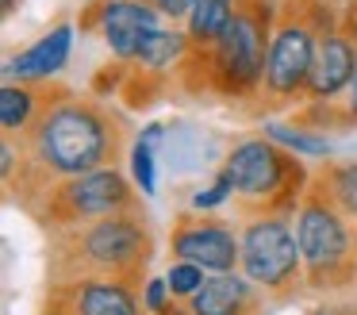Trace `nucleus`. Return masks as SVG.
I'll return each mask as SVG.
<instances>
[{
  "instance_id": "nucleus-1",
  "label": "nucleus",
  "mask_w": 357,
  "mask_h": 315,
  "mask_svg": "<svg viewBox=\"0 0 357 315\" xmlns=\"http://www.w3.org/2000/svg\"><path fill=\"white\" fill-rule=\"evenodd\" d=\"M116 150L108 123L89 104H58L47 108L35 123V154L50 173L81 177L104 169L108 154Z\"/></svg>"
},
{
  "instance_id": "nucleus-2",
  "label": "nucleus",
  "mask_w": 357,
  "mask_h": 315,
  "mask_svg": "<svg viewBox=\"0 0 357 315\" xmlns=\"http://www.w3.org/2000/svg\"><path fill=\"white\" fill-rule=\"evenodd\" d=\"M269 12L257 4H242L231 27L211 46L215 77L227 92H246L257 81H265V61H269Z\"/></svg>"
},
{
  "instance_id": "nucleus-3",
  "label": "nucleus",
  "mask_w": 357,
  "mask_h": 315,
  "mask_svg": "<svg viewBox=\"0 0 357 315\" xmlns=\"http://www.w3.org/2000/svg\"><path fill=\"white\" fill-rule=\"evenodd\" d=\"M300 261L296 230L284 219H254L242 235V273L261 288H280L288 277H296Z\"/></svg>"
},
{
  "instance_id": "nucleus-4",
  "label": "nucleus",
  "mask_w": 357,
  "mask_h": 315,
  "mask_svg": "<svg viewBox=\"0 0 357 315\" xmlns=\"http://www.w3.org/2000/svg\"><path fill=\"white\" fill-rule=\"evenodd\" d=\"M319 54V35L303 20H284L273 31L269 43V61H265V89L273 96H296L300 89H307L311 66Z\"/></svg>"
},
{
  "instance_id": "nucleus-5",
  "label": "nucleus",
  "mask_w": 357,
  "mask_h": 315,
  "mask_svg": "<svg viewBox=\"0 0 357 315\" xmlns=\"http://www.w3.org/2000/svg\"><path fill=\"white\" fill-rule=\"evenodd\" d=\"M296 242H300L303 265L311 273H331L334 265L346 261V250H349V235H346V223H342V212L331 207L326 200L311 196L296 212Z\"/></svg>"
},
{
  "instance_id": "nucleus-6",
  "label": "nucleus",
  "mask_w": 357,
  "mask_h": 315,
  "mask_svg": "<svg viewBox=\"0 0 357 315\" xmlns=\"http://www.w3.org/2000/svg\"><path fill=\"white\" fill-rule=\"evenodd\" d=\"M223 173L231 177L234 192H242V196H277L280 184L292 173V161L277 150L273 138H250L227 154Z\"/></svg>"
},
{
  "instance_id": "nucleus-7",
  "label": "nucleus",
  "mask_w": 357,
  "mask_h": 315,
  "mask_svg": "<svg viewBox=\"0 0 357 315\" xmlns=\"http://www.w3.org/2000/svg\"><path fill=\"white\" fill-rule=\"evenodd\" d=\"M58 204L66 207L70 219H89V215H116L131 204V189L112 166L93 169V173L70 177L62 189L54 192Z\"/></svg>"
},
{
  "instance_id": "nucleus-8",
  "label": "nucleus",
  "mask_w": 357,
  "mask_h": 315,
  "mask_svg": "<svg viewBox=\"0 0 357 315\" xmlns=\"http://www.w3.org/2000/svg\"><path fill=\"white\" fill-rule=\"evenodd\" d=\"M158 8L146 4V0H104L100 4V31L108 38L112 54L123 61H135L154 31H162L158 23Z\"/></svg>"
},
{
  "instance_id": "nucleus-9",
  "label": "nucleus",
  "mask_w": 357,
  "mask_h": 315,
  "mask_svg": "<svg viewBox=\"0 0 357 315\" xmlns=\"http://www.w3.org/2000/svg\"><path fill=\"white\" fill-rule=\"evenodd\" d=\"M173 254L181 261L208 269V273H231L234 261H242V242H234V235L227 230V223H188L173 235Z\"/></svg>"
},
{
  "instance_id": "nucleus-10",
  "label": "nucleus",
  "mask_w": 357,
  "mask_h": 315,
  "mask_svg": "<svg viewBox=\"0 0 357 315\" xmlns=\"http://www.w3.org/2000/svg\"><path fill=\"white\" fill-rule=\"evenodd\" d=\"M89 261L96 265H131V261L142 258L146 250V230L135 219H100L96 227H89V235L81 238Z\"/></svg>"
},
{
  "instance_id": "nucleus-11",
  "label": "nucleus",
  "mask_w": 357,
  "mask_h": 315,
  "mask_svg": "<svg viewBox=\"0 0 357 315\" xmlns=\"http://www.w3.org/2000/svg\"><path fill=\"white\" fill-rule=\"evenodd\" d=\"M354 69H357V46L349 43L346 35H323L319 38L315 66H311V81H307L311 100L338 96V92L349 85Z\"/></svg>"
},
{
  "instance_id": "nucleus-12",
  "label": "nucleus",
  "mask_w": 357,
  "mask_h": 315,
  "mask_svg": "<svg viewBox=\"0 0 357 315\" xmlns=\"http://www.w3.org/2000/svg\"><path fill=\"white\" fill-rule=\"evenodd\" d=\"M70 46H73V27L70 23H58L50 35H43L35 46H27L24 54H16V58L4 66V73L20 77V85L24 81H47V77H54L58 69L66 66Z\"/></svg>"
},
{
  "instance_id": "nucleus-13",
  "label": "nucleus",
  "mask_w": 357,
  "mask_h": 315,
  "mask_svg": "<svg viewBox=\"0 0 357 315\" xmlns=\"http://www.w3.org/2000/svg\"><path fill=\"white\" fill-rule=\"evenodd\" d=\"M250 300V284L234 273H215L211 281H204V288L192 296L196 315H238L242 304Z\"/></svg>"
},
{
  "instance_id": "nucleus-14",
  "label": "nucleus",
  "mask_w": 357,
  "mask_h": 315,
  "mask_svg": "<svg viewBox=\"0 0 357 315\" xmlns=\"http://www.w3.org/2000/svg\"><path fill=\"white\" fill-rule=\"evenodd\" d=\"M242 0H196L192 15H188V38L200 46H215L231 20L238 15Z\"/></svg>"
},
{
  "instance_id": "nucleus-15",
  "label": "nucleus",
  "mask_w": 357,
  "mask_h": 315,
  "mask_svg": "<svg viewBox=\"0 0 357 315\" xmlns=\"http://www.w3.org/2000/svg\"><path fill=\"white\" fill-rule=\"evenodd\" d=\"M77 315H139V312H135V300L123 284L89 281L77 292Z\"/></svg>"
},
{
  "instance_id": "nucleus-16",
  "label": "nucleus",
  "mask_w": 357,
  "mask_h": 315,
  "mask_svg": "<svg viewBox=\"0 0 357 315\" xmlns=\"http://www.w3.org/2000/svg\"><path fill=\"white\" fill-rule=\"evenodd\" d=\"M185 43L188 38L185 35H177V31H154V35L142 43V50H139V66L142 69H165V66H173V61L185 54Z\"/></svg>"
},
{
  "instance_id": "nucleus-17",
  "label": "nucleus",
  "mask_w": 357,
  "mask_h": 315,
  "mask_svg": "<svg viewBox=\"0 0 357 315\" xmlns=\"http://www.w3.org/2000/svg\"><path fill=\"white\" fill-rule=\"evenodd\" d=\"M35 115V92L24 85H4L0 89V123L4 131H24Z\"/></svg>"
},
{
  "instance_id": "nucleus-18",
  "label": "nucleus",
  "mask_w": 357,
  "mask_h": 315,
  "mask_svg": "<svg viewBox=\"0 0 357 315\" xmlns=\"http://www.w3.org/2000/svg\"><path fill=\"white\" fill-rule=\"evenodd\" d=\"M265 135H269L277 146H288V150L307 154V158H326V154H331V142H326L323 135H307V131L280 127V123H265Z\"/></svg>"
},
{
  "instance_id": "nucleus-19",
  "label": "nucleus",
  "mask_w": 357,
  "mask_h": 315,
  "mask_svg": "<svg viewBox=\"0 0 357 315\" xmlns=\"http://www.w3.org/2000/svg\"><path fill=\"white\" fill-rule=\"evenodd\" d=\"M326 189H331L334 204H338L342 212L357 215V161L331 169V177H326Z\"/></svg>"
},
{
  "instance_id": "nucleus-20",
  "label": "nucleus",
  "mask_w": 357,
  "mask_h": 315,
  "mask_svg": "<svg viewBox=\"0 0 357 315\" xmlns=\"http://www.w3.org/2000/svg\"><path fill=\"white\" fill-rule=\"evenodd\" d=\"M165 284H169L173 296H196V292L204 288V269H200V265H192V261H181V265H173V269H169Z\"/></svg>"
},
{
  "instance_id": "nucleus-21",
  "label": "nucleus",
  "mask_w": 357,
  "mask_h": 315,
  "mask_svg": "<svg viewBox=\"0 0 357 315\" xmlns=\"http://www.w3.org/2000/svg\"><path fill=\"white\" fill-rule=\"evenodd\" d=\"M131 173H135V181H139V189L146 192V196H154V189H158V181H154V154H150V146L142 142H135V150H131Z\"/></svg>"
},
{
  "instance_id": "nucleus-22",
  "label": "nucleus",
  "mask_w": 357,
  "mask_h": 315,
  "mask_svg": "<svg viewBox=\"0 0 357 315\" xmlns=\"http://www.w3.org/2000/svg\"><path fill=\"white\" fill-rule=\"evenodd\" d=\"M231 192H234L231 177H227V173H219V181L211 184V189H200V192L192 196V207H196V212H208V207H219L227 196H231Z\"/></svg>"
},
{
  "instance_id": "nucleus-23",
  "label": "nucleus",
  "mask_w": 357,
  "mask_h": 315,
  "mask_svg": "<svg viewBox=\"0 0 357 315\" xmlns=\"http://www.w3.org/2000/svg\"><path fill=\"white\" fill-rule=\"evenodd\" d=\"M146 4H154L162 15H169V20H188L196 8V0H146Z\"/></svg>"
},
{
  "instance_id": "nucleus-24",
  "label": "nucleus",
  "mask_w": 357,
  "mask_h": 315,
  "mask_svg": "<svg viewBox=\"0 0 357 315\" xmlns=\"http://www.w3.org/2000/svg\"><path fill=\"white\" fill-rule=\"evenodd\" d=\"M165 292H169V284H165V281H150L146 284V307H150V312H162Z\"/></svg>"
},
{
  "instance_id": "nucleus-25",
  "label": "nucleus",
  "mask_w": 357,
  "mask_h": 315,
  "mask_svg": "<svg viewBox=\"0 0 357 315\" xmlns=\"http://www.w3.org/2000/svg\"><path fill=\"white\" fill-rule=\"evenodd\" d=\"M346 108H349V119H357V69H354V77H349V85H346Z\"/></svg>"
},
{
  "instance_id": "nucleus-26",
  "label": "nucleus",
  "mask_w": 357,
  "mask_h": 315,
  "mask_svg": "<svg viewBox=\"0 0 357 315\" xmlns=\"http://www.w3.org/2000/svg\"><path fill=\"white\" fill-rule=\"evenodd\" d=\"M158 138H162V123H150V127L142 131V142H146V146H154Z\"/></svg>"
},
{
  "instance_id": "nucleus-27",
  "label": "nucleus",
  "mask_w": 357,
  "mask_h": 315,
  "mask_svg": "<svg viewBox=\"0 0 357 315\" xmlns=\"http://www.w3.org/2000/svg\"><path fill=\"white\" fill-rule=\"evenodd\" d=\"M12 169H16V154H12V146L4 142V177H12Z\"/></svg>"
}]
</instances>
